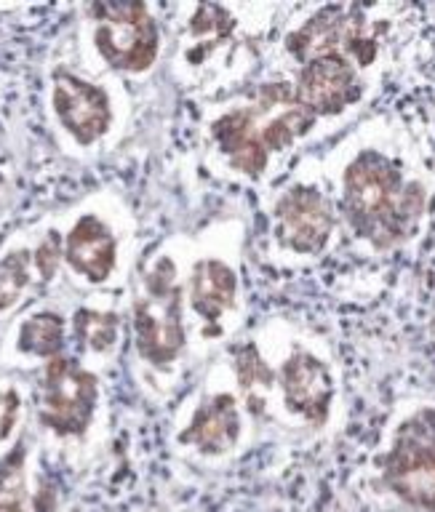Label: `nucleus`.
<instances>
[{
	"label": "nucleus",
	"mask_w": 435,
	"mask_h": 512,
	"mask_svg": "<svg viewBox=\"0 0 435 512\" xmlns=\"http://www.w3.org/2000/svg\"><path fill=\"white\" fill-rule=\"evenodd\" d=\"M393 19L382 6H302L267 51V75L289 80L318 126L342 120L363 104L377 80Z\"/></svg>",
	"instance_id": "obj_1"
},
{
	"label": "nucleus",
	"mask_w": 435,
	"mask_h": 512,
	"mask_svg": "<svg viewBox=\"0 0 435 512\" xmlns=\"http://www.w3.org/2000/svg\"><path fill=\"white\" fill-rule=\"evenodd\" d=\"M222 355L262 435L305 440L334 422L342 382L326 342L289 318H267L249 328Z\"/></svg>",
	"instance_id": "obj_2"
},
{
	"label": "nucleus",
	"mask_w": 435,
	"mask_h": 512,
	"mask_svg": "<svg viewBox=\"0 0 435 512\" xmlns=\"http://www.w3.org/2000/svg\"><path fill=\"white\" fill-rule=\"evenodd\" d=\"M347 235L371 254L409 246L425 227L430 182L406 144L385 131H361L321 163Z\"/></svg>",
	"instance_id": "obj_3"
},
{
	"label": "nucleus",
	"mask_w": 435,
	"mask_h": 512,
	"mask_svg": "<svg viewBox=\"0 0 435 512\" xmlns=\"http://www.w3.org/2000/svg\"><path fill=\"white\" fill-rule=\"evenodd\" d=\"M318 128L289 80L262 72L249 86L203 104V166L230 184L278 179L291 152L310 142Z\"/></svg>",
	"instance_id": "obj_4"
},
{
	"label": "nucleus",
	"mask_w": 435,
	"mask_h": 512,
	"mask_svg": "<svg viewBox=\"0 0 435 512\" xmlns=\"http://www.w3.org/2000/svg\"><path fill=\"white\" fill-rule=\"evenodd\" d=\"M278 6L265 3H185L174 22L171 70L185 88L219 99L249 86L265 70L267 35Z\"/></svg>",
	"instance_id": "obj_5"
},
{
	"label": "nucleus",
	"mask_w": 435,
	"mask_h": 512,
	"mask_svg": "<svg viewBox=\"0 0 435 512\" xmlns=\"http://www.w3.org/2000/svg\"><path fill=\"white\" fill-rule=\"evenodd\" d=\"M246 224L238 216L217 219L187 235L185 307L193 363L214 360L246 328Z\"/></svg>",
	"instance_id": "obj_6"
},
{
	"label": "nucleus",
	"mask_w": 435,
	"mask_h": 512,
	"mask_svg": "<svg viewBox=\"0 0 435 512\" xmlns=\"http://www.w3.org/2000/svg\"><path fill=\"white\" fill-rule=\"evenodd\" d=\"M185 251L187 235H174L142 256L131 272L134 355L163 395L193 363L185 307Z\"/></svg>",
	"instance_id": "obj_7"
},
{
	"label": "nucleus",
	"mask_w": 435,
	"mask_h": 512,
	"mask_svg": "<svg viewBox=\"0 0 435 512\" xmlns=\"http://www.w3.org/2000/svg\"><path fill=\"white\" fill-rule=\"evenodd\" d=\"M262 438L238 379L219 352L190 387L171 419V451L198 472H225Z\"/></svg>",
	"instance_id": "obj_8"
},
{
	"label": "nucleus",
	"mask_w": 435,
	"mask_h": 512,
	"mask_svg": "<svg viewBox=\"0 0 435 512\" xmlns=\"http://www.w3.org/2000/svg\"><path fill=\"white\" fill-rule=\"evenodd\" d=\"M262 200V256L273 267H305L329 254L342 227L318 160H302Z\"/></svg>",
	"instance_id": "obj_9"
},
{
	"label": "nucleus",
	"mask_w": 435,
	"mask_h": 512,
	"mask_svg": "<svg viewBox=\"0 0 435 512\" xmlns=\"http://www.w3.org/2000/svg\"><path fill=\"white\" fill-rule=\"evenodd\" d=\"M62 224V272L83 291H105L137 267L134 216L118 195L97 192L81 200Z\"/></svg>",
	"instance_id": "obj_10"
},
{
	"label": "nucleus",
	"mask_w": 435,
	"mask_h": 512,
	"mask_svg": "<svg viewBox=\"0 0 435 512\" xmlns=\"http://www.w3.org/2000/svg\"><path fill=\"white\" fill-rule=\"evenodd\" d=\"M46 110L59 144L75 155L105 150L129 115L121 78L86 64H57L46 86Z\"/></svg>",
	"instance_id": "obj_11"
},
{
	"label": "nucleus",
	"mask_w": 435,
	"mask_h": 512,
	"mask_svg": "<svg viewBox=\"0 0 435 512\" xmlns=\"http://www.w3.org/2000/svg\"><path fill=\"white\" fill-rule=\"evenodd\" d=\"M163 30L147 3H97L81 24V64L113 78H139L155 70Z\"/></svg>",
	"instance_id": "obj_12"
},
{
	"label": "nucleus",
	"mask_w": 435,
	"mask_h": 512,
	"mask_svg": "<svg viewBox=\"0 0 435 512\" xmlns=\"http://www.w3.org/2000/svg\"><path fill=\"white\" fill-rule=\"evenodd\" d=\"M102 406V374L70 352L38 371L35 422L46 438L62 448H83L94 438Z\"/></svg>",
	"instance_id": "obj_13"
},
{
	"label": "nucleus",
	"mask_w": 435,
	"mask_h": 512,
	"mask_svg": "<svg viewBox=\"0 0 435 512\" xmlns=\"http://www.w3.org/2000/svg\"><path fill=\"white\" fill-rule=\"evenodd\" d=\"M379 483L414 512H435V400L395 416L377 451Z\"/></svg>",
	"instance_id": "obj_14"
},
{
	"label": "nucleus",
	"mask_w": 435,
	"mask_h": 512,
	"mask_svg": "<svg viewBox=\"0 0 435 512\" xmlns=\"http://www.w3.org/2000/svg\"><path fill=\"white\" fill-rule=\"evenodd\" d=\"M62 272V224L57 219L25 227L0 243V323L38 302Z\"/></svg>",
	"instance_id": "obj_15"
},
{
	"label": "nucleus",
	"mask_w": 435,
	"mask_h": 512,
	"mask_svg": "<svg viewBox=\"0 0 435 512\" xmlns=\"http://www.w3.org/2000/svg\"><path fill=\"white\" fill-rule=\"evenodd\" d=\"M70 347V315L49 299H38L9 320L0 342V366L38 368L67 355Z\"/></svg>",
	"instance_id": "obj_16"
},
{
	"label": "nucleus",
	"mask_w": 435,
	"mask_h": 512,
	"mask_svg": "<svg viewBox=\"0 0 435 512\" xmlns=\"http://www.w3.org/2000/svg\"><path fill=\"white\" fill-rule=\"evenodd\" d=\"M57 491L35 462L30 438L0 456V512H54Z\"/></svg>",
	"instance_id": "obj_17"
},
{
	"label": "nucleus",
	"mask_w": 435,
	"mask_h": 512,
	"mask_svg": "<svg viewBox=\"0 0 435 512\" xmlns=\"http://www.w3.org/2000/svg\"><path fill=\"white\" fill-rule=\"evenodd\" d=\"M123 312L110 302L89 296L70 312V347L75 358L86 366L102 371L105 363L121 352Z\"/></svg>",
	"instance_id": "obj_18"
},
{
	"label": "nucleus",
	"mask_w": 435,
	"mask_h": 512,
	"mask_svg": "<svg viewBox=\"0 0 435 512\" xmlns=\"http://www.w3.org/2000/svg\"><path fill=\"white\" fill-rule=\"evenodd\" d=\"M27 414V392L17 379H0V456L9 454L27 432L22 430Z\"/></svg>",
	"instance_id": "obj_19"
},
{
	"label": "nucleus",
	"mask_w": 435,
	"mask_h": 512,
	"mask_svg": "<svg viewBox=\"0 0 435 512\" xmlns=\"http://www.w3.org/2000/svg\"><path fill=\"white\" fill-rule=\"evenodd\" d=\"M11 198V171L9 163H6V155L0 152V211L6 208Z\"/></svg>",
	"instance_id": "obj_20"
}]
</instances>
